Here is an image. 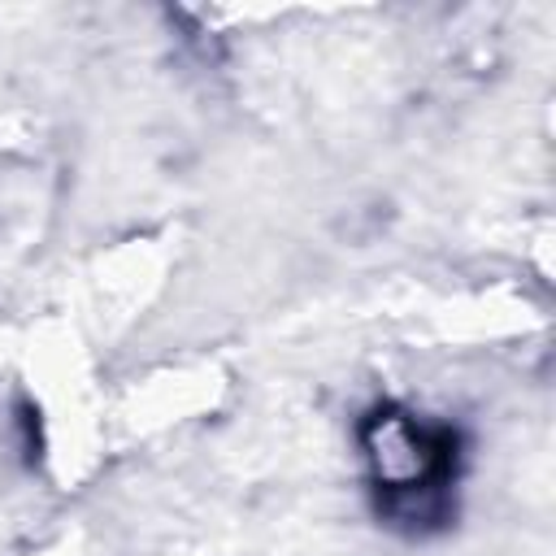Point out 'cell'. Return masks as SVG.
Here are the masks:
<instances>
[{"label":"cell","instance_id":"cell-1","mask_svg":"<svg viewBox=\"0 0 556 556\" xmlns=\"http://www.w3.org/2000/svg\"><path fill=\"white\" fill-rule=\"evenodd\" d=\"M369 460L378 486L404 491H439L452 473V434L421 426L413 417L378 413L369 421Z\"/></svg>","mask_w":556,"mask_h":556}]
</instances>
